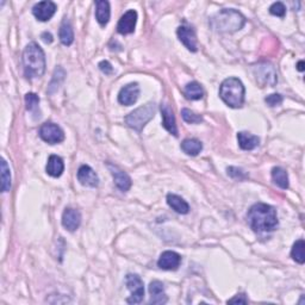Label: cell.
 I'll return each mask as SVG.
<instances>
[{"label":"cell","mask_w":305,"mask_h":305,"mask_svg":"<svg viewBox=\"0 0 305 305\" xmlns=\"http://www.w3.org/2000/svg\"><path fill=\"white\" fill-rule=\"evenodd\" d=\"M247 221L255 232L273 231L278 227L277 211L265 203H257L248 210Z\"/></svg>","instance_id":"6da1fadb"},{"label":"cell","mask_w":305,"mask_h":305,"mask_svg":"<svg viewBox=\"0 0 305 305\" xmlns=\"http://www.w3.org/2000/svg\"><path fill=\"white\" fill-rule=\"evenodd\" d=\"M24 74L28 79L42 77L46 71V56L39 44L32 42L25 47L23 52Z\"/></svg>","instance_id":"7a4b0ae2"},{"label":"cell","mask_w":305,"mask_h":305,"mask_svg":"<svg viewBox=\"0 0 305 305\" xmlns=\"http://www.w3.org/2000/svg\"><path fill=\"white\" fill-rule=\"evenodd\" d=\"M246 23V18L239 11L223 9L210 20V25L214 31L221 33H232L239 31Z\"/></svg>","instance_id":"3957f363"},{"label":"cell","mask_w":305,"mask_h":305,"mask_svg":"<svg viewBox=\"0 0 305 305\" xmlns=\"http://www.w3.org/2000/svg\"><path fill=\"white\" fill-rule=\"evenodd\" d=\"M244 86L237 78H228L221 84L220 97L228 106L239 109L244 103Z\"/></svg>","instance_id":"277c9868"},{"label":"cell","mask_w":305,"mask_h":305,"mask_svg":"<svg viewBox=\"0 0 305 305\" xmlns=\"http://www.w3.org/2000/svg\"><path fill=\"white\" fill-rule=\"evenodd\" d=\"M156 112V105L154 103H148L143 106L136 109L133 112H130L129 115L125 117L127 125L131 128V129L141 133L143 128L146 127V124L155 116Z\"/></svg>","instance_id":"5b68a950"},{"label":"cell","mask_w":305,"mask_h":305,"mask_svg":"<svg viewBox=\"0 0 305 305\" xmlns=\"http://www.w3.org/2000/svg\"><path fill=\"white\" fill-rule=\"evenodd\" d=\"M127 288L131 292V296L127 299V303L129 304H138L143 300L145 297V285L143 281L137 274H128L125 277Z\"/></svg>","instance_id":"8992f818"},{"label":"cell","mask_w":305,"mask_h":305,"mask_svg":"<svg viewBox=\"0 0 305 305\" xmlns=\"http://www.w3.org/2000/svg\"><path fill=\"white\" fill-rule=\"evenodd\" d=\"M40 137L49 145H56L65 140V133L58 124L44 123L40 128Z\"/></svg>","instance_id":"52a82bcc"},{"label":"cell","mask_w":305,"mask_h":305,"mask_svg":"<svg viewBox=\"0 0 305 305\" xmlns=\"http://www.w3.org/2000/svg\"><path fill=\"white\" fill-rule=\"evenodd\" d=\"M255 77H257V81L261 85V87L266 85L274 86L278 81V77L276 70H274L273 66L268 65V63H261L255 67L254 69Z\"/></svg>","instance_id":"ba28073f"},{"label":"cell","mask_w":305,"mask_h":305,"mask_svg":"<svg viewBox=\"0 0 305 305\" xmlns=\"http://www.w3.org/2000/svg\"><path fill=\"white\" fill-rule=\"evenodd\" d=\"M138 96H140V86H138L137 82H131V84H128L120 88L118 93V101L119 104L130 106V105L136 103Z\"/></svg>","instance_id":"9c48e42d"},{"label":"cell","mask_w":305,"mask_h":305,"mask_svg":"<svg viewBox=\"0 0 305 305\" xmlns=\"http://www.w3.org/2000/svg\"><path fill=\"white\" fill-rule=\"evenodd\" d=\"M106 166H107L109 171L111 172V175L114 176L116 186H117L119 190L123 191V192L129 191L130 187H131L130 176L128 175L125 172L122 171V169H120L118 166H116L114 164H110V163H107Z\"/></svg>","instance_id":"30bf717a"},{"label":"cell","mask_w":305,"mask_h":305,"mask_svg":"<svg viewBox=\"0 0 305 305\" xmlns=\"http://www.w3.org/2000/svg\"><path fill=\"white\" fill-rule=\"evenodd\" d=\"M137 22V12L135 10H129L120 17L117 24V31L120 35H129L135 31Z\"/></svg>","instance_id":"8fae6325"},{"label":"cell","mask_w":305,"mask_h":305,"mask_svg":"<svg viewBox=\"0 0 305 305\" xmlns=\"http://www.w3.org/2000/svg\"><path fill=\"white\" fill-rule=\"evenodd\" d=\"M176 35L179 37V41L185 46L188 50L192 52H195L198 50L197 47V37L193 29L188 28V26H179L176 30Z\"/></svg>","instance_id":"7c38bea8"},{"label":"cell","mask_w":305,"mask_h":305,"mask_svg":"<svg viewBox=\"0 0 305 305\" xmlns=\"http://www.w3.org/2000/svg\"><path fill=\"white\" fill-rule=\"evenodd\" d=\"M180 263H182V257H180L178 253H175V252L167 250L164 252V253L160 255L159 261H157V266H159L161 270L175 271L179 268Z\"/></svg>","instance_id":"4fadbf2b"},{"label":"cell","mask_w":305,"mask_h":305,"mask_svg":"<svg viewBox=\"0 0 305 305\" xmlns=\"http://www.w3.org/2000/svg\"><path fill=\"white\" fill-rule=\"evenodd\" d=\"M56 12V5L52 2H40L32 7V13L41 22H47Z\"/></svg>","instance_id":"5bb4252c"},{"label":"cell","mask_w":305,"mask_h":305,"mask_svg":"<svg viewBox=\"0 0 305 305\" xmlns=\"http://www.w3.org/2000/svg\"><path fill=\"white\" fill-rule=\"evenodd\" d=\"M81 224V213L77 209L67 208L62 214V225L68 231H75Z\"/></svg>","instance_id":"9a60e30c"},{"label":"cell","mask_w":305,"mask_h":305,"mask_svg":"<svg viewBox=\"0 0 305 305\" xmlns=\"http://www.w3.org/2000/svg\"><path fill=\"white\" fill-rule=\"evenodd\" d=\"M78 180L81 185L88 187H97L99 184V178L97 173L87 165H82L78 171Z\"/></svg>","instance_id":"2e32d148"},{"label":"cell","mask_w":305,"mask_h":305,"mask_svg":"<svg viewBox=\"0 0 305 305\" xmlns=\"http://www.w3.org/2000/svg\"><path fill=\"white\" fill-rule=\"evenodd\" d=\"M161 115H163V125L168 133L178 136V128L173 110L168 104H161Z\"/></svg>","instance_id":"e0dca14e"},{"label":"cell","mask_w":305,"mask_h":305,"mask_svg":"<svg viewBox=\"0 0 305 305\" xmlns=\"http://www.w3.org/2000/svg\"><path fill=\"white\" fill-rule=\"evenodd\" d=\"M149 292L152 295L150 304H165L167 303V296L165 293V286L161 281L154 280L149 285Z\"/></svg>","instance_id":"ac0fdd59"},{"label":"cell","mask_w":305,"mask_h":305,"mask_svg":"<svg viewBox=\"0 0 305 305\" xmlns=\"http://www.w3.org/2000/svg\"><path fill=\"white\" fill-rule=\"evenodd\" d=\"M46 171L49 175L52 176V178H59V176H61L63 171H65L63 160L58 155H50L48 159Z\"/></svg>","instance_id":"d6986e66"},{"label":"cell","mask_w":305,"mask_h":305,"mask_svg":"<svg viewBox=\"0 0 305 305\" xmlns=\"http://www.w3.org/2000/svg\"><path fill=\"white\" fill-rule=\"evenodd\" d=\"M237 141H239V146L241 149L243 150H253L257 148L260 143V138L255 135L250 133H246V131H241L237 134Z\"/></svg>","instance_id":"ffe728a7"},{"label":"cell","mask_w":305,"mask_h":305,"mask_svg":"<svg viewBox=\"0 0 305 305\" xmlns=\"http://www.w3.org/2000/svg\"><path fill=\"white\" fill-rule=\"evenodd\" d=\"M167 204L178 213L186 214L190 211V205L187 204V202L184 201L182 197H179V195L176 194L169 193L167 195Z\"/></svg>","instance_id":"44dd1931"},{"label":"cell","mask_w":305,"mask_h":305,"mask_svg":"<svg viewBox=\"0 0 305 305\" xmlns=\"http://www.w3.org/2000/svg\"><path fill=\"white\" fill-rule=\"evenodd\" d=\"M96 18L100 25H106L110 21V4L105 0L96 3Z\"/></svg>","instance_id":"7402d4cb"},{"label":"cell","mask_w":305,"mask_h":305,"mask_svg":"<svg viewBox=\"0 0 305 305\" xmlns=\"http://www.w3.org/2000/svg\"><path fill=\"white\" fill-rule=\"evenodd\" d=\"M60 41L63 46H70L71 43L74 42V31L73 28H71V24L69 23V21L65 20L62 22L61 26H60Z\"/></svg>","instance_id":"603a6c76"},{"label":"cell","mask_w":305,"mask_h":305,"mask_svg":"<svg viewBox=\"0 0 305 305\" xmlns=\"http://www.w3.org/2000/svg\"><path fill=\"white\" fill-rule=\"evenodd\" d=\"M180 147H182L183 152L190 156H197L203 149L202 142L198 141L197 138H187V140H184Z\"/></svg>","instance_id":"cb8c5ba5"},{"label":"cell","mask_w":305,"mask_h":305,"mask_svg":"<svg viewBox=\"0 0 305 305\" xmlns=\"http://www.w3.org/2000/svg\"><path fill=\"white\" fill-rule=\"evenodd\" d=\"M184 94H185V97L188 100H199L204 96V91H203L201 84H198L197 81H192L188 82L185 86V88H184Z\"/></svg>","instance_id":"d4e9b609"},{"label":"cell","mask_w":305,"mask_h":305,"mask_svg":"<svg viewBox=\"0 0 305 305\" xmlns=\"http://www.w3.org/2000/svg\"><path fill=\"white\" fill-rule=\"evenodd\" d=\"M272 180L277 186H279L282 190L289 188V175L284 168L274 167L272 169Z\"/></svg>","instance_id":"484cf974"},{"label":"cell","mask_w":305,"mask_h":305,"mask_svg":"<svg viewBox=\"0 0 305 305\" xmlns=\"http://www.w3.org/2000/svg\"><path fill=\"white\" fill-rule=\"evenodd\" d=\"M304 248H305V242H304V240L300 239L298 241H296V243L293 244L292 250H291L292 259L295 260L296 262L300 263V265H303V263L305 262Z\"/></svg>","instance_id":"4316f807"},{"label":"cell","mask_w":305,"mask_h":305,"mask_svg":"<svg viewBox=\"0 0 305 305\" xmlns=\"http://www.w3.org/2000/svg\"><path fill=\"white\" fill-rule=\"evenodd\" d=\"M11 188V171L5 160L2 161V191L9 192Z\"/></svg>","instance_id":"83f0119b"},{"label":"cell","mask_w":305,"mask_h":305,"mask_svg":"<svg viewBox=\"0 0 305 305\" xmlns=\"http://www.w3.org/2000/svg\"><path fill=\"white\" fill-rule=\"evenodd\" d=\"M182 116H183V119L185 120L186 123L198 124V123L203 122V117H202L201 115L194 114L193 111L188 110V109H183V110H182Z\"/></svg>","instance_id":"f1b7e54d"},{"label":"cell","mask_w":305,"mask_h":305,"mask_svg":"<svg viewBox=\"0 0 305 305\" xmlns=\"http://www.w3.org/2000/svg\"><path fill=\"white\" fill-rule=\"evenodd\" d=\"M25 104H26V110L28 111H36L39 109L40 104V98L35 93H28L25 96Z\"/></svg>","instance_id":"f546056e"},{"label":"cell","mask_w":305,"mask_h":305,"mask_svg":"<svg viewBox=\"0 0 305 305\" xmlns=\"http://www.w3.org/2000/svg\"><path fill=\"white\" fill-rule=\"evenodd\" d=\"M270 12H271V14H273V16L284 17L286 13V7L281 2H277V3L272 4V6L270 7Z\"/></svg>","instance_id":"4dcf8cb0"},{"label":"cell","mask_w":305,"mask_h":305,"mask_svg":"<svg viewBox=\"0 0 305 305\" xmlns=\"http://www.w3.org/2000/svg\"><path fill=\"white\" fill-rule=\"evenodd\" d=\"M227 172H228V175H230L231 178L239 179V180H244L248 176V174L243 171V169L237 168V167H228Z\"/></svg>","instance_id":"1f68e13d"},{"label":"cell","mask_w":305,"mask_h":305,"mask_svg":"<svg viewBox=\"0 0 305 305\" xmlns=\"http://www.w3.org/2000/svg\"><path fill=\"white\" fill-rule=\"evenodd\" d=\"M265 101L267 103V105H270L271 107H274V106H278V105H280L282 103V97L278 93L270 94L268 97L265 98Z\"/></svg>","instance_id":"d6a6232c"},{"label":"cell","mask_w":305,"mask_h":305,"mask_svg":"<svg viewBox=\"0 0 305 305\" xmlns=\"http://www.w3.org/2000/svg\"><path fill=\"white\" fill-rule=\"evenodd\" d=\"M98 66H99V69L103 71L105 75H110L114 73V68H112L111 63L109 61H101Z\"/></svg>","instance_id":"836d02e7"},{"label":"cell","mask_w":305,"mask_h":305,"mask_svg":"<svg viewBox=\"0 0 305 305\" xmlns=\"http://www.w3.org/2000/svg\"><path fill=\"white\" fill-rule=\"evenodd\" d=\"M228 304H247L248 303V299H247V297H246V295H244V293H240V295H236L234 298H231V299H229L228 302H227Z\"/></svg>","instance_id":"e575fe53"},{"label":"cell","mask_w":305,"mask_h":305,"mask_svg":"<svg viewBox=\"0 0 305 305\" xmlns=\"http://www.w3.org/2000/svg\"><path fill=\"white\" fill-rule=\"evenodd\" d=\"M41 39H42L46 43H51L52 42V36L50 32H43L42 36H41Z\"/></svg>","instance_id":"d590c367"},{"label":"cell","mask_w":305,"mask_h":305,"mask_svg":"<svg viewBox=\"0 0 305 305\" xmlns=\"http://www.w3.org/2000/svg\"><path fill=\"white\" fill-rule=\"evenodd\" d=\"M297 67H298V70L299 71H303L304 70V62L303 61H299L298 62V66H297Z\"/></svg>","instance_id":"8d00e7d4"}]
</instances>
